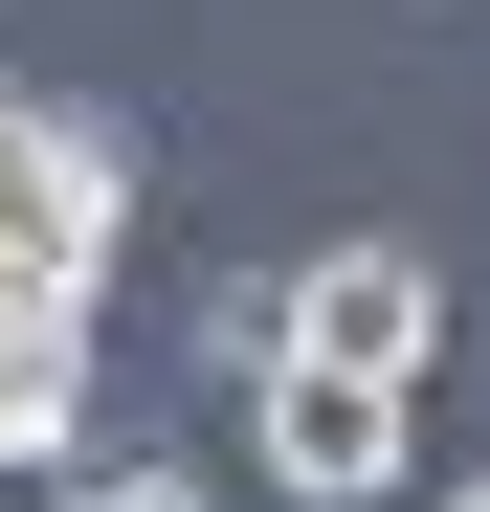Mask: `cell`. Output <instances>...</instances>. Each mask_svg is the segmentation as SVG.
<instances>
[{
  "label": "cell",
  "mask_w": 490,
  "mask_h": 512,
  "mask_svg": "<svg viewBox=\"0 0 490 512\" xmlns=\"http://www.w3.org/2000/svg\"><path fill=\"white\" fill-rule=\"evenodd\" d=\"M67 512H223V490H201V468H90Z\"/></svg>",
  "instance_id": "cell-5"
},
{
  "label": "cell",
  "mask_w": 490,
  "mask_h": 512,
  "mask_svg": "<svg viewBox=\"0 0 490 512\" xmlns=\"http://www.w3.org/2000/svg\"><path fill=\"white\" fill-rule=\"evenodd\" d=\"M112 223H134V156H112L90 112L0 90V268H67V290H90V268H112Z\"/></svg>",
  "instance_id": "cell-2"
},
{
  "label": "cell",
  "mask_w": 490,
  "mask_h": 512,
  "mask_svg": "<svg viewBox=\"0 0 490 512\" xmlns=\"http://www.w3.org/2000/svg\"><path fill=\"white\" fill-rule=\"evenodd\" d=\"M268 290H290V357H335V379H424L446 357V268L424 245H312Z\"/></svg>",
  "instance_id": "cell-3"
},
{
  "label": "cell",
  "mask_w": 490,
  "mask_h": 512,
  "mask_svg": "<svg viewBox=\"0 0 490 512\" xmlns=\"http://www.w3.org/2000/svg\"><path fill=\"white\" fill-rule=\"evenodd\" d=\"M424 512H490V468H468V490H424Z\"/></svg>",
  "instance_id": "cell-6"
},
{
  "label": "cell",
  "mask_w": 490,
  "mask_h": 512,
  "mask_svg": "<svg viewBox=\"0 0 490 512\" xmlns=\"http://www.w3.org/2000/svg\"><path fill=\"white\" fill-rule=\"evenodd\" d=\"M90 423V290L67 268H0V468H45Z\"/></svg>",
  "instance_id": "cell-4"
},
{
  "label": "cell",
  "mask_w": 490,
  "mask_h": 512,
  "mask_svg": "<svg viewBox=\"0 0 490 512\" xmlns=\"http://www.w3.org/2000/svg\"><path fill=\"white\" fill-rule=\"evenodd\" d=\"M245 446H268L290 512H379L401 446H424V379H335V357H268L245 379Z\"/></svg>",
  "instance_id": "cell-1"
}]
</instances>
